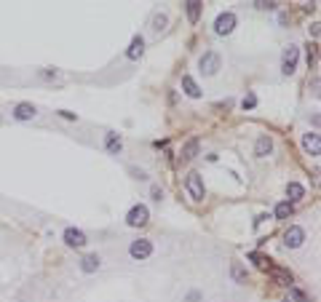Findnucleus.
I'll return each instance as SVG.
<instances>
[{
	"label": "nucleus",
	"mask_w": 321,
	"mask_h": 302,
	"mask_svg": "<svg viewBox=\"0 0 321 302\" xmlns=\"http://www.w3.org/2000/svg\"><path fill=\"white\" fill-rule=\"evenodd\" d=\"M233 30H235V14H233V11L220 14L217 22H214V32H217V35H230Z\"/></svg>",
	"instance_id": "obj_5"
},
{
	"label": "nucleus",
	"mask_w": 321,
	"mask_h": 302,
	"mask_svg": "<svg viewBox=\"0 0 321 302\" xmlns=\"http://www.w3.org/2000/svg\"><path fill=\"white\" fill-rule=\"evenodd\" d=\"M230 275H233V281H235V284H246V281H249L246 267L241 265V262H233V265H230Z\"/></svg>",
	"instance_id": "obj_20"
},
{
	"label": "nucleus",
	"mask_w": 321,
	"mask_h": 302,
	"mask_svg": "<svg viewBox=\"0 0 321 302\" xmlns=\"http://www.w3.org/2000/svg\"><path fill=\"white\" fill-rule=\"evenodd\" d=\"M303 150L308 155H321V139L316 131H311V134H303Z\"/></svg>",
	"instance_id": "obj_9"
},
{
	"label": "nucleus",
	"mask_w": 321,
	"mask_h": 302,
	"mask_svg": "<svg viewBox=\"0 0 321 302\" xmlns=\"http://www.w3.org/2000/svg\"><path fill=\"white\" fill-rule=\"evenodd\" d=\"M316 45H308V67H313V64H316Z\"/></svg>",
	"instance_id": "obj_24"
},
{
	"label": "nucleus",
	"mask_w": 321,
	"mask_h": 302,
	"mask_svg": "<svg viewBox=\"0 0 321 302\" xmlns=\"http://www.w3.org/2000/svg\"><path fill=\"white\" fill-rule=\"evenodd\" d=\"M220 64H222V59H220L217 51H206V54L198 59V67H201V72H204V75H217Z\"/></svg>",
	"instance_id": "obj_2"
},
{
	"label": "nucleus",
	"mask_w": 321,
	"mask_h": 302,
	"mask_svg": "<svg viewBox=\"0 0 321 302\" xmlns=\"http://www.w3.org/2000/svg\"><path fill=\"white\" fill-rule=\"evenodd\" d=\"M271 275H273V281H276L278 286H292V273L289 270H284V267H271Z\"/></svg>",
	"instance_id": "obj_14"
},
{
	"label": "nucleus",
	"mask_w": 321,
	"mask_h": 302,
	"mask_svg": "<svg viewBox=\"0 0 321 302\" xmlns=\"http://www.w3.org/2000/svg\"><path fill=\"white\" fill-rule=\"evenodd\" d=\"M284 244L289 246V249L303 246V244H305V230H303V227H297V225H292L289 230L284 233Z\"/></svg>",
	"instance_id": "obj_8"
},
{
	"label": "nucleus",
	"mask_w": 321,
	"mask_h": 302,
	"mask_svg": "<svg viewBox=\"0 0 321 302\" xmlns=\"http://www.w3.org/2000/svg\"><path fill=\"white\" fill-rule=\"evenodd\" d=\"M185 302H201V292H190Z\"/></svg>",
	"instance_id": "obj_27"
},
{
	"label": "nucleus",
	"mask_w": 321,
	"mask_h": 302,
	"mask_svg": "<svg viewBox=\"0 0 321 302\" xmlns=\"http://www.w3.org/2000/svg\"><path fill=\"white\" fill-rule=\"evenodd\" d=\"M292 214H294V206H292L289 201H281L278 206H276V212H273V216H276V219H281V222H284V219H289Z\"/></svg>",
	"instance_id": "obj_18"
},
{
	"label": "nucleus",
	"mask_w": 321,
	"mask_h": 302,
	"mask_svg": "<svg viewBox=\"0 0 321 302\" xmlns=\"http://www.w3.org/2000/svg\"><path fill=\"white\" fill-rule=\"evenodd\" d=\"M185 8H187V19L195 24V22H198V16H201V3H198V0H187Z\"/></svg>",
	"instance_id": "obj_21"
},
{
	"label": "nucleus",
	"mask_w": 321,
	"mask_h": 302,
	"mask_svg": "<svg viewBox=\"0 0 321 302\" xmlns=\"http://www.w3.org/2000/svg\"><path fill=\"white\" fill-rule=\"evenodd\" d=\"M163 24H166V16H155V30H163Z\"/></svg>",
	"instance_id": "obj_28"
},
{
	"label": "nucleus",
	"mask_w": 321,
	"mask_h": 302,
	"mask_svg": "<svg viewBox=\"0 0 321 302\" xmlns=\"http://www.w3.org/2000/svg\"><path fill=\"white\" fill-rule=\"evenodd\" d=\"M297 59H300V48H297V45L284 48V56H281V72H284V75H292V72L297 70Z\"/></svg>",
	"instance_id": "obj_3"
},
{
	"label": "nucleus",
	"mask_w": 321,
	"mask_h": 302,
	"mask_svg": "<svg viewBox=\"0 0 321 302\" xmlns=\"http://www.w3.org/2000/svg\"><path fill=\"white\" fill-rule=\"evenodd\" d=\"M286 195H289V203H294V201L305 198V187L300 185V182H289V185H286Z\"/></svg>",
	"instance_id": "obj_19"
},
{
	"label": "nucleus",
	"mask_w": 321,
	"mask_h": 302,
	"mask_svg": "<svg viewBox=\"0 0 321 302\" xmlns=\"http://www.w3.org/2000/svg\"><path fill=\"white\" fill-rule=\"evenodd\" d=\"M249 259H254V262H257L260 267H265V262H271V259H265L263 254H257V252H254V254H249Z\"/></svg>",
	"instance_id": "obj_25"
},
{
	"label": "nucleus",
	"mask_w": 321,
	"mask_h": 302,
	"mask_svg": "<svg viewBox=\"0 0 321 302\" xmlns=\"http://www.w3.org/2000/svg\"><path fill=\"white\" fill-rule=\"evenodd\" d=\"M104 147H107L113 155H118V153H121V150H123V142H121V136H118V134H113V131H110V134H104Z\"/></svg>",
	"instance_id": "obj_15"
},
{
	"label": "nucleus",
	"mask_w": 321,
	"mask_h": 302,
	"mask_svg": "<svg viewBox=\"0 0 321 302\" xmlns=\"http://www.w3.org/2000/svg\"><path fill=\"white\" fill-rule=\"evenodd\" d=\"M64 244H67L70 249H83L89 241H86V233H83V230H78V227H67V230H64Z\"/></svg>",
	"instance_id": "obj_7"
},
{
	"label": "nucleus",
	"mask_w": 321,
	"mask_h": 302,
	"mask_svg": "<svg viewBox=\"0 0 321 302\" xmlns=\"http://www.w3.org/2000/svg\"><path fill=\"white\" fill-rule=\"evenodd\" d=\"M198 150H201V142H198V139H187L185 147H182V158H185V161H193L195 155H198Z\"/></svg>",
	"instance_id": "obj_17"
},
{
	"label": "nucleus",
	"mask_w": 321,
	"mask_h": 302,
	"mask_svg": "<svg viewBox=\"0 0 321 302\" xmlns=\"http://www.w3.org/2000/svg\"><path fill=\"white\" fill-rule=\"evenodd\" d=\"M182 88H185V94H187V96H193V99H198V96H201L198 83H195L190 75H182Z\"/></svg>",
	"instance_id": "obj_16"
},
{
	"label": "nucleus",
	"mask_w": 321,
	"mask_h": 302,
	"mask_svg": "<svg viewBox=\"0 0 321 302\" xmlns=\"http://www.w3.org/2000/svg\"><path fill=\"white\" fill-rule=\"evenodd\" d=\"M254 104H257V96H254V94H246L244 99H241V107H244V110H252Z\"/></svg>",
	"instance_id": "obj_22"
},
{
	"label": "nucleus",
	"mask_w": 321,
	"mask_h": 302,
	"mask_svg": "<svg viewBox=\"0 0 321 302\" xmlns=\"http://www.w3.org/2000/svg\"><path fill=\"white\" fill-rule=\"evenodd\" d=\"M147 219H150V212H147V206H142V203H137V206L129 209V214H126V222L132 227H142V225H147Z\"/></svg>",
	"instance_id": "obj_4"
},
{
	"label": "nucleus",
	"mask_w": 321,
	"mask_h": 302,
	"mask_svg": "<svg viewBox=\"0 0 321 302\" xmlns=\"http://www.w3.org/2000/svg\"><path fill=\"white\" fill-rule=\"evenodd\" d=\"M284 302H292V300H284Z\"/></svg>",
	"instance_id": "obj_31"
},
{
	"label": "nucleus",
	"mask_w": 321,
	"mask_h": 302,
	"mask_svg": "<svg viewBox=\"0 0 321 302\" xmlns=\"http://www.w3.org/2000/svg\"><path fill=\"white\" fill-rule=\"evenodd\" d=\"M271 153H273V139L268 134H263L257 139V144H254V155H257V158H268Z\"/></svg>",
	"instance_id": "obj_10"
},
{
	"label": "nucleus",
	"mask_w": 321,
	"mask_h": 302,
	"mask_svg": "<svg viewBox=\"0 0 321 302\" xmlns=\"http://www.w3.org/2000/svg\"><path fill=\"white\" fill-rule=\"evenodd\" d=\"M129 254H132L134 259H147L150 254H153V241H147V238L134 241V244L129 246Z\"/></svg>",
	"instance_id": "obj_6"
},
{
	"label": "nucleus",
	"mask_w": 321,
	"mask_h": 302,
	"mask_svg": "<svg viewBox=\"0 0 321 302\" xmlns=\"http://www.w3.org/2000/svg\"><path fill=\"white\" fill-rule=\"evenodd\" d=\"M99 265H102L99 254H86V257L81 259V270L83 273H96V270H99Z\"/></svg>",
	"instance_id": "obj_13"
},
{
	"label": "nucleus",
	"mask_w": 321,
	"mask_h": 302,
	"mask_svg": "<svg viewBox=\"0 0 321 302\" xmlns=\"http://www.w3.org/2000/svg\"><path fill=\"white\" fill-rule=\"evenodd\" d=\"M150 193H153V198H155V201H161V195H163V193H161V187H153Z\"/></svg>",
	"instance_id": "obj_30"
},
{
	"label": "nucleus",
	"mask_w": 321,
	"mask_h": 302,
	"mask_svg": "<svg viewBox=\"0 0 321 302\" xmlns=\"http://www.w3.org/2000/svg\"><path fill=\"white\" fill-rule=\"evenodd\" d=\"M185 187L190 193V198L193 201H204L206 198V187H204V176H201L198 172H190L187 179H185Z\"/></svg>",
	"instance_id": "obj_1"
},
{
	"label": "nucleus",
	"mask_w": 321,
	"mask_h": 302,
	"mask_svg": "<svg viewBox=\"0 0 321 302\" xmlns=\"http://www.w3.org/2000/svg\"><path fill=\"white\" fill-rule=\"evenodd\" d=\"M35 104H30V102H22V104H16L14 107V118L16 121H32V118H35Z\"/></svg>",
	"instance_id": "obj_11"
},
{
	"label": "nucleus",
	"mask_w": 321,
	"mask_h": 302,
	"mask_svg": "<svg viewBox=\"0 0 321 302\" xmlns=\"http://www.w3.org/2000/svg\"><path fill=\"white\" fill-rule=\"evenodd\" d=\"M257 5V8H263V11H273L276 8V3H263V0H260V3H254Z\"/></svg>",
	"instance_id": "obj_26"
},
{
	"label": "nucleus",
	"mask_w": 321,
	"mask_h": 302,
	"mask_svg": "<svg viewBox=\"0 0 321 302\" xmlns=\"http://www.w3.org/2000/svg\"><path fill=\"white\" fill-rule=\"evenodd\" d=\"M292 302H311L305 297V292H300V289H292Z\"/></svg>",
	"instance_id": "obj_23"
},
{
	"label": "nucleus",
	"mask_w": 321,
	"mask_h": 302,
	"mask_svg": "<svg viewBox=\"0 0 321 302\" xmlns=\"http://www.w3.org/2000/svg\"><path fill=\"white\" fill-rule=\"evenodd\" d=\"M142 54H145V38H142V35H134V41H132V45H129V51H126V59L137 62Z\"/></svg>",
	"instance_id": "obj_12"
},
{
	"label": "nucleus",
	"mask_w": 321,
	"mask_h": 302,
	"mask_svg": "<svg viewBox=\"0 0 321 302\" xmlns=\"http://www.w3.org/2000/svg\"><path fill=\"white\" fill-rule=\"evenodd\" d=\"M59 115L67 118V121H75V113H67V110H59Z\"/></svg>",
	"instance_id": "obj_29"
}]
</instances>
